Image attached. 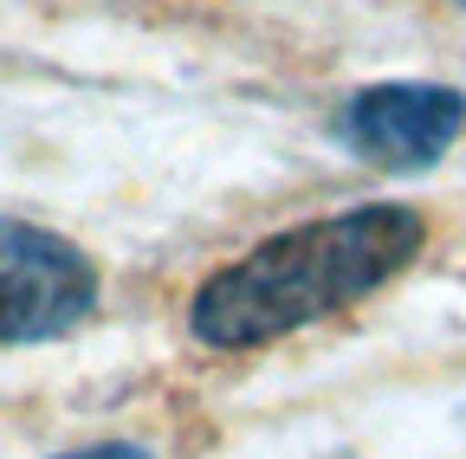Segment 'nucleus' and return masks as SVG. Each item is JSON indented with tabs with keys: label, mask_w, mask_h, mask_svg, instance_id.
Masks as SVG:
<instances>
[{
	"label": "nucleus",
	"mask_w": 466,
	"mask_h": 459,
	"mask_svg": "<svg viewBox=\"0 0 466 459\" xmlns=\"http://www.w3.org/2000/svg\"><path fill=\"white\" fill-rule=\"evenodd\" d=\"M52 459H156L137 440H97V446H72V453H52Z\"/></svg>",
	"instance_id": "nucleus-4"
},
{
	"label": "nucleus",
	"mask_w": 466,
	"mask_h": 459,
	"mask_svg": "<svg viewBox=\"0 0 466 459\" xmlns=\"http://www.w3.org/2000/svg\"><path fill=\"white\" fill-rule=\"evenodd\" d=\"M453 7H466V0H453Z\"/></svg>",
	"instance_id": "nucleus-5"
},
{
	"label": "nucleus",
	"mask_w": 466,
	"mask_h": 459,
	"mask_svg": "<svg viewBox=\"0 0 466 459\" xmlns=\"http://www.w3.org/2000/svg\"><path fill=\"white\" fill-rule=\"evenodd\" d=\"M466 136V91L434 78H382L350 91L337 110V143L389 175H421Z\"/></svg>",
	"instance_id": "nucleus-3"
},
{
	"label": "nucleus",
	"mask_w": 466,
	"mask_h": 459,
	"mask_svg": "<svg viewBox=\"0 0 466 459\" xmlns=\"http://www.w3.org/2000/svg\"><path fill=\"white\" fill-rule=\"evenodd\" d=\"M104 298L85 246L39 220L0 214V343H58Z\"/></svg>",
	"instance_id": "nucleus-2"
},
{
	"label": "nucleus",
	"mask_w": 466,
	"mask_h": 459,
	"mask_svg": "<svg viewBox=\"0 0 466 459\" xmlns=\"http://www.w3.org/2000/svg\"><path fill=\"white\" fill-rule=\"evenodd\" d=\"M421 253H428V220L421 207H401V201H363V207L279 226L195 284L188 336L220 356L266 350V343H285L376 298Z\"/></svg>",
	"instance_id": "nucleus-1"
}]
</instances>
